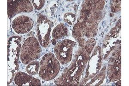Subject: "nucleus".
Wrapping results in <instances>:
<instances>
[{"label": "nucleus", "mask_w": 129, "mask_h": 86, "mask_svg": "<svg viewBox=\"0 0 129 86\" xmlns=\"http://www.w3.org/2000/svg\"><path fill=\"white\" fill-rule=\"evenodd\" d=\"M60 69V64L54 55L48 53L42 59L39 75L44 80H51L56 76Z\"/></svg>", "instance_id": "nucleus-1"}, {"label": "nucleus", "mask_w": 129, "mask_h": 86, "mask_svg": "<svg viewBox=\"0 0 129 86\" xmlns=\"http://www.w3.org/2000/svg\"><path fill=\"white\" fill-rule=\"evenodd\" d=\"M41 53V47L37 39L33 37H30L25 40L21 48V60L24 64H28L39 58Z\"/></svg>", "instance_id": "nucleus-2"}, {"label": "nucleus", "mask_w": 129, "mask_h": 86, "mask_svg": "<svg viewBox=\"0 0 129 86\" xmlns=\"http://www.w3.org/2000/svg\"><path fill=\"white\" fill-rule=\"evenodd\" d=\"M75 42L69 40L62 41L57 44L55 52L57 59L62 64L69 63L72 58V50Z\"/></svg>", "instance_id": "nucleus-3"}, {"label": "nucleus", "mask_w": 129, "mask_h": 86, "mask_svg": "<svg viewBox=\"0 0 129 86\" xmlns=\"http://www.w3.org/2000/svg\"><path fill=\"white\" fill-rule=\"evenodd\" d=\"M33 10L29 1H8V14L12 17L20 13H28Z\"/></svg>", "instance_id": "nucleus-4"}, {"label": "nucleus", "mask_w": 129, "mask_h": 86, "mask_svg": "<svg viewBox=\"0 0 129 86\" xmlns=\"http://www.w3.org/2000/svg\"><path fill=\"white\" fill-rule=\"evenodd\" d=\"M34 22L28 16H21L16 18L12 22V27L18 34H24L29 32L32 28Z\"/></svg>", "instance_id": "nucleus-5"}, {"label": "nucleus", "mask_w": 129, "mask_h": 86, "mask_svg": "<svg viewBox=\"0 0 129 86\" xmlns=\"http://www.w3.org/2000/svg\"><path fill=\"white\" fill-rule=\"evenodd\" d=\"M15 83L19 86L40 85V80L35 79L24 72H19L16 74L14 79Z\"/></svg>", "instance_id": "nucleus-6"}, {"label": "nucleus", "mask_w": 129, "mask_h": 86, "mask_svg": "<svg viewBox=\"0 0 129 86\" xmlns=\"http://www.w3.org/2000/svg\"><path fill=\"white\" fill-rule=\"evenodd\" d=\"M40 63L39 62L34 61L28 64L27 66L26 70L29 74L31 75L37 74L38 73L39 69Z\"/></svg>", "instance_id": "nucleus-7"}, {"label": "nucleus", "mask_w": 129, "mask_h": 86, "mask_svg": "<svg viewBox=\"0 0 129 86\" xmlns=\"http://www.w3.org/2000/svg\"><path fill=\"white\" fill-rule=\"evenodd\" d=\"M56 28L58 29V32L53 31V37L54 38L59 39L62 38L65 35L66 33L67 28L63 24L59 25Z\"/></svg>", "instance_id": "nucleus-8"}, {"label": "nucleus", "mask_w": 129, "mask_h": 86, "mask_svg": "<svg viewBox=\"0 0 129 86\" xmlns=\"http://www.w3.org/2000/svg\"><path fill=\"white\" fill-rule=\"evenodd\" d=\"M34 6L37 10H40L44 5V1H32Z\"/></svg>", "instance_id": "nucleus-9"}]
</instances>
